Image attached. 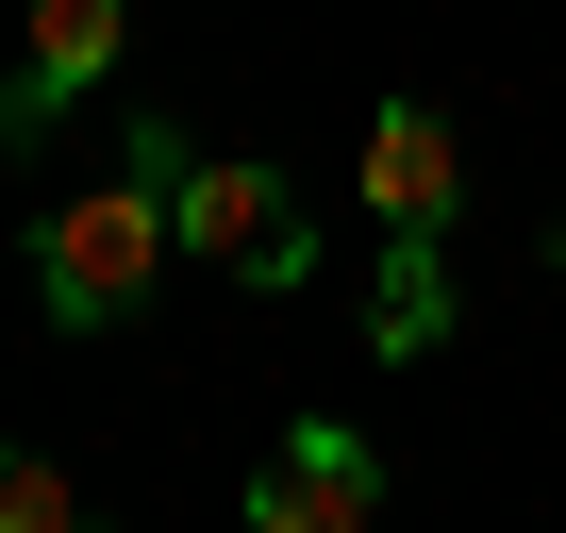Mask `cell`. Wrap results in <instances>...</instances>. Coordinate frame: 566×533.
Here are the masks:
<instances>
[{"mask_svg": "<svg viewBox=\"0 0 566 533\" xmlns=\"http://www.w3.org/2000/svg\"><path fill=\"white\" fill-rule=\"evenodd\" d=\"M184 117H117L101 134V167L34 217V301H51V334H117L167 266H184Z\"/></svg>", "mask_w": 566, "mask_h": 533, "instance_id": "obj_1", "label": "cell"}, {"mask_svg": "<svg viewBox=\"0 0 566 533\" xmlns=\"http://www.w3.org/2000/svg\"><path fill=\"white\" fill-rule=\"evenodd\" d=\"M184 266H217V284H250V301L317 284V200L283 167H250V150H200L184 167Z\"/></svg>", "mask_w": 566, "mask_h": 533, "instance_id": "obj_2", "label": "cell"}, {"mask_svg": "<svg viewBox=\"0 0 566 533\" xmlns=\"http://www.w3.org/2000/svg\"><path fill=\"white\" fill-rule=\"evenodd\" d=\"M367 516H384V450L350 417H301L250 467V533H367Z\"/></svg>", "mask_w": 566, "mask_h": 533, "instance_id": "obj_3", "label": "cell"}, {"mask_svg": "<svg viewBox=\"0 0 566 533\" xmlns=\"http://www.w3.org/2000/svg\"><path fill=\"white\" fill-rule=\"evenodd\" d=\"M117 34H134V0H34V18H18V67H0V150H34L117 67Z\"/></svg>", "mask_w": 566, "mask_h": 533, "instance_id": "obj_4", "label": "cell"}, {"mask_svg": "<svg viewBox=\"0 0 566 533\" xmlns=\"http://www.w3.org/2000/svg\"><path fill=\"white\" fill-rule=\"evenodd\" d=\"M350 167H367V217H384V233H450V184H467V150H450V117H433V101H384Z\"/></svg>", "mask_w": 566, "mask_h": 533, "instance_id": "obj_5", "label": "cell"}, {"mask_svg": "<svg viewBox=\"0 0 566 533\" xmlns=\"http://www.w3.org/2000/svg\"><path fill=\"white\" fill-rule=\"evenodd\" d=\"M433 334H450V250H433V233H384V266H367V351L417 367Z\"/></svg>", "mask_w": 566, "mask_h": 533, "instance_id": "obj_6", "label": "cell"}, {"mask_svg": "<svg viewBox=\"0 0 566 533\" xmlns=\"http://www.w3.org/2000/svg\"><path fill=\"white\" fill-rule=\"evenodd\" d=\"M0 533H101V516H84V483L51 450H0Z\"/></svg>", "mask_w": 566, "mask_h": 533, "instance_id": "obj_7", "label": "cell"}]
</instances>
